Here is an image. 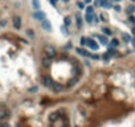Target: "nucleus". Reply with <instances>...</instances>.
<instances>
[{"label":"nucleus","instance_id":"1","mask_svg":"<svg viewBox=\"0 0 135 127\" xmlns=\"http://www.w3.org/2000/svg\"><path fill=\"white\" fill-rule=\"evenodd\" d=\"M44 52H45V54H47L48 57H54L56 56V49L52 47V45H45L44 47Z\"/></svg>","mask_w":135,"mask_h":127},{"label":"nucleus","instance_id":"2","mask_svg":"<svg viewBox=\"0 0 135 127\" xmlns=\"http://www.w3.org/2000/svg\"><path fill=\"white\" fill-rule=\"evenodd\" d=\"M86 45L90 49H93V51H98V49H99V45L93 40V38H86Z\"/></svg>","mask_w":135,"mask_h":127},{"label":"nucleus","instance_id":"3","mask_svg":"<svg viewBox=\"0 0 135 127\" xmlns=\"http://www.w3.org/2000/svg\"><path fill=\"white\" fill-rule=\"evenodd\" d=\"M51 64H52V58H51V57L44 56V57L41 58V65H42V68H49V66H51Z\"/></svg>","mask_w":135,"mask_h":127},{"label":"nucleus","instance_id":"4","mask_svg":"<svg viewBox=\"0 0 135 127\" xmlns=\"http://www.w3.org/2000/svg\"><path fill=\"white\" fill-rule=\"evenodd\" d=\"M34 19H37V20H40V21H44V20H47V16H45V13H42L40 12V11H37V12H34Z\"/></svg>","mask_w":135,"mask_h":127},{"label":"nucleus","instance_id":"5","mask_svg":"<svg viewBox=\"0 0 135 127\" xmlns=\"http://www.w3.org/2000/svg\"><path fill=\"white\" fill-rule=\"evenodd\" d=\"M8 115H9V111H8V110H5V109H3V107H0V121L3 122V119L8 118Z\"/></svg>","mask_w":135,"mask_h":127},{"label":"nucleus","instance_id":"6","mask_svg":"<svg viewBox=\"0 0 135 127\" xmlns=\"http://www.w3.org/2000/svg\"><path fill=\"white\" fill-rule=\"evenodd\" d=\"M41 82H42V85H44V86H47V87H51L52 86V79L49 78V77H42L41 78Z\"/></svg>","mask_w":135,"mask_h":127},{"label":"nucleus","instance_id":"7","mask_svg":"<svg viewBox=\"0 0 135 127\" xmlns=\"http://www.w3.org/2000/svg\"><path fill=\"white\" fill-rule=\"evenodd\" d=\"M13 26L16 29H20L21 28V19L20 17H17V16L13 17Z\"/></svg>","mask_w":135,"mask_h":127},{"label":"nucleus","instance_id":"8","mask_svg":"<svg viewBox=\"0 0 135 127\" xmlns=\"http://www.w3.org/2000/svg\"><path fill=\"white\" fill-rule=\"evenodd\" d=\"M95 38H98L99 42H101L102 45H107L109 44V41H107V37L106 36H101V34H97V36H94Z\"/></svg>","mask_w":135,"mask_h":127},{"label":"nucleus","instance_id":"9","mask_svg":"<svg viewBox=\"0 0 135 127\" xmlns=\"http://www.w3.org/2000/svg\"><path fill=\"white\" fill-rule=\"evenodd\" d=\"M41 26H42V28H44L45 30H48V32H51V30H52V25L49 24V21H48V20L41 21Z\"/></svg>","mask_w":135,"mask_h":127},{"label":"nucleus","instance_id":"10","mask_svg":"<svg viewBox=\"0 0 135 127\" xmlns=\"http://www.w3.org/2000/svg\"><path fill=\"white\" fill-rule=\"evenodd\" d=\"M76 51H77V53H80V54H81V56H83V57H91L90 54H89V52H87V51H83V49H81V48H77Z\"/></svg>","mask_w":135,"mask_h":127},{"label":"nucleus","instance_id":"11","mask_svg":"<svg viewBox=\"0 0 135 127\" xmlns=\"http://www.w3.org/2000/svg\"><path fill=\"white\" fill-rule=\"evenodd\" d=\"M99 5L103 7V8H110V3L107 1V0H99Z\"/></svg>","mask_w":135,"mask_h":127},{"label":"nucleus","instance_id":"12","mask_svg":"<svg viewBox=\"0 0 135 127\" xmlns=\"http://www.w3.org/2000/svg\"><path fill=\"white\" fill-rule=\"evenodd\" d=\"M51 87H52L54 91H61V90H62V86H61V85H58V83H54V82L52 83Z\"/></svg>","mask_w":135,"mask_h":127},{"label":"nucleus","instance_id":"13","mask_svg":"<svg viewBox=\"0 0 135 127\" xmlns=\"http://www.w3.org/2000/svg\"><path fill=\"white\" fill-rule=\"evenodd\" d=\"M57 119H58V117H57V113H53V114H51V115H49V122H51V123L56 122Z\"/></svg>","mask_w":135,"mask_h":127},{"label":"nucleus","instance_id":"14","mask_svg":"<svg viewBox=\"0 0 135 127\" xmlns=\"http://www.w3.org/2000/svg\"><path fill=\"white\" fill-rule=\"evenodd\" d=\"M32 4H33V8L36 11H40V4H38V0H32Z\"/></svg>","mask_w":135,"mask_h":127},{"label":"nucleus","instance_id":"15","mask_svg":"<svg viewBox=\"0 0 135 127\" xmlns=\"http://www.w3.org/2000/svg\"><path fill=\"white\" fill-rule=\"evenodd\" d=\"M85 20H86L87 23H93V15L86 13V15H85Z\"/></svg>","mask_w":135,"mask_h":127},{"label":"nucleus","instance_id":"16","mask_svg":"<svg viewBox=\"0 0 135 127\" xmlns=\"http://www.w3.org/2000/svg\"><path fill=\"white\" fill-rule=\"evenodd\" d=\"M86 13H89V15H94V8H93V7H87V8H86Z\"/></svg>","mask_w":135,"mask_h":127},{"label":"nucleus","instance_id":"17","mask_svg":"<svg viewBox=\"0 0 135 127\" xmlns=\"http://www.w3.org/2000/svg\"><path fill=\"white\" fill-rule=\"evenodd\" d=\"M127 12H129V13H134L135 12V5H129V7H127Z\"/></svg>","mask_w":135,"mask_h":127},{"label":"nucleus","instance_id":"18","mask_svg":"<svg viewBox=\"0 0 135 127\" xmlns=\"http://www.w3.org/2000/svg\"><path fill=\"white\" fill-rule=\"evenodd\" d=\"M102 32L105 33L106 36H111V33H113V32H111V30H110L109 28H103V29H102Z\"/></svg>","mask_w":135,"mask_h":127},{"label":"nucleus","instance_id":"19","mask_svg":"<svg viewBox=\"0 0 135 127\" xmlns=\"http://www.w3.org/2000/svg\"><path fill=\"white\" fill-rule=\"evenodd\" d=\"M122 37H123V40L127 41V42H130V41H131V37H130L127 33H123V36H122Z\"/></svg>","mask_w":135,"mask_h":127},{"label":"nucleus","instance_id":"20","mask_svg":"<svg viewBox=\"0 0 135 127\" xmlns=\"http://www.w3.org/2000/svg\"><path fill=\"white\" fill-rule=\"evenodd\" d=\"M111 45H113V47H118V45H119V41L117 40V38H113V40H111Z\"/></svg>","mask_w":135,"mask_h":127},{"label":"nucleus","instance_id":"21","mask_svg":"<svg viewBox=\"0 0 135 127\" xmlns=\"http://www.w3.org/2000/svg\"><path fill=\"white\" fill-rule=\"evenodd\" d=\"M69 24H70V16H66V17H65V26H68Z\"/></svg>","mask_w":135,"mask_h":127},{"label":"nucleus","instance_id":"22","mask_svg":"<svg viewBox=\"0 0 135 127\" xmlns=\"http://www.w3.org/2000/svg\"><path fill=\"white\" fill-rule=\"evenodd\" d=\"M80 42H81V45H82V47H85V45H86V37H81Z\"/></svg>","mask_w":135,"mask_h":127},{"label":"nucleus","instance_id":"23","mask_svg":"<svg viewBox=\"0 0 135 127\" xmlns=\"http://www.w3.org/2000/svg\"><path fill=\"white\" fill-rule=\"evenodd\" d=\"M77 26L81 28V16L80 15H77Z\"/></svg>","mask_w":135,"mask_h":127},{"label":"nucleus","instance_id":"24","mask_svg":"<svg viewBox=\"0 0 135 127\" xmlns=\"http://www.w3.org/2000/svg\"><path fill=\"white\" fill-rule=\"evenodd\" d=\"M27 34H28L29 37H34V33H33L32 29H28V30H27Z\"/></svg>","mask_w":135,"mask_h":127},{"label":"nucleus","instance_id":"25","mask_svg":"<svg viewBox=\"0 0 135 127\" xmlns=\"http://www.w3.org/2000/svg\"><path fill=\"white\" fill-rule=\"evenodd\" d=\"M77 7H78L80 9H85V4H83V3H81V1L77 3Z\"/></svg>","mask_w":135,"mask_h":127},{"label":"nucleus","instance_id":"26","mask_svg":"<svg viewBox=\"0 0 135 127\" xmlns=\"http://www.w3.org/2000/svg\"><path fill=\"white\" fill-rule=\"evenodd\" d=\"M99 20V19H98V16H97V15H93V21H94V24H98V21Z\"/></svg>","mask_w":135,"mask_h":127},{"label":"nucleus","instance_id":"27","mask_svg":"<svg viewBox=\"0 0 135 127\" xmlns=\"http://www.w3.org/2000/svg\"><path fill=\"white\" fill-rule=\"evenodd\" d=\"M129 21L131 24H135V16H129Z\"/></svg>","mask_w":135,"mask_h":127},{"label":"nucleus","instance_id":"28","mask_svg":"<svg viewBox=\"0 0 135 127\" xmlns=\"http://www.w3.org/2000/svg\"><path fill=\"white\" fill-rule=\"evenodd\" d=\"M114 11H115V12H121V7H119L118 4H115L114 5Z\"/></svg>","mask_w":135,"mask_h":127},{"label":"nucleus","instance_id":"29","mask_svg":"<svg viewBox=\"0 0 135 127\" xmlns=\"http://www.w3.org/2000/svg\"><path fill=\"white\" fill-rule=\"evenodd\" d=\"M61 29H62L64 34H68V32H66V26H65V25H62V26H61Z\"/></svg>","mask_w":135,"mask_h":127},{"label":"nucleus","instance_id":"30","mask_svg":"<svg viewBox=\"0 0 135 127\" xmlns=\"http://www.w3.org/2000/svg\"><path fill=\"white\" fill-rule=\"evenodd\" d=\"M109 57H110L109 54H103V56H102V58L105 60V61H107V60H109Z\"/></svg>","mask_w":135,"mask_h":127},{"label":"nucleus","instance_id":"31","mask_svg":"<svg viewBox=\"0 0 135 127\" xmlns=\"http://www.w3.org/2000/svg\"><path fill=\"white\" fill-rule=\"evenodd\" d=\"M0 127H11L8 123H1V125H0Z\"/></svg>","mask_w":135,"mask_h":127},{"label":"nucleus","instance_id":"32","mask_svg":"<svg viewBox=\"0 0 135 127\" xmlns=\"http://www.w3.org/2000/svg\"><path fill=\"white\" fill-rule=\"evenodd\" d=\"M0 25L4 26V25H5V20H1V21H0Z\"/></svg>","mask_w":135,"mask_h":127},{"label":"nucleus","instance_id":"33","mask_svg":"<svg viewBox=\"0 0 135 127\" xmlns=\"http://www.w3.org/2000/svg\"><path fill=\"white\" fill-rule=\"evenodd\" d=\"M62 127H68V121H64V126Z\"/></svg>","mask_w":135,"mask_h":127},{"label":"nucleus","instance_id":"34","mask_svg":"<svg viewBox=\"0 0 135 127\" xmlns=\"http://www.w3.org/2000/svg\"><path fill=\"white\" fill-rule=\"evenodd\" d=\"M133 47H134V49H135V37L133 38Z\"/></svg>","mask_w":135,"mask_h":127},{"label":"nucleus","instance_id":"35","mask_svg":"<svg viewBox=\"0 0 135 127\" xmlns=\"http://www.w3.org/2000/svg\"><path fill=\"white\" fill-rule=\"evenodd\" d=\"M131 32H133V34H134V36H135V26H134V28H133V30H131Z\"/></svg>","mask_w":135,"mask_h":127},{"label":"nucleus","instance_id":"36","mask_svg":"<svg viewBox=\"0 0 135 127\" xmlns=\"http://www.w3.org/2000/svg\"><path fill=\"white\" fill-rule=\"evenodd\" d=\"M113 1H115V3H119V1H121V0H113Z\"/></svg>","mask_w":135,"mask_h":127},{"label":"nucleus","instance_id":"37","mask_svg":"<svg viewBox=\"0 0 135 127\" xmlns=\"http://www.w3.org/2000/svg\"><path fill=\"white\" fill-rule=\"evenodd\" d=\"M131 1H135V0H131Z\"/></svg>","mask_w":135,"mask_h":127},{"label":"nucleus","instance_id":"38","mask_svg":"<svg viewBox=\"0 0 135 127\" xmlns=\"http://www.w3.org/2000/svg\"><path fill=\"white\" fill-rule=\"evenodd\" d=\"M65 1H69V0H65Z\"/></svg>","mask_w":135,"mask_h":127},{"label":"nucleus","instance_id":"39","mask_svg":"<svg viewBox=\"0 0 135 127\" xmlns=\"http://www.w3.org/2000/svg\"><path fill=\"white\" fill-rule=\"evenodd\" d=\"M74 127H78V126H74Z\"/></svg>","mask_w":135,"mask_h":127},{"label":"nucleus","instance_id":"40","mask_svg":"<svg viewBox=\"0 0 135 127\" xmlns=\"http://www.w3.org/2000/svg\"><path fill=\"white\" fill-rule=\"evenodd\" d=\"M49 1H51V0H49Z\"/></svg>","mask_w":135,"mask_h":127}]
</instances>
